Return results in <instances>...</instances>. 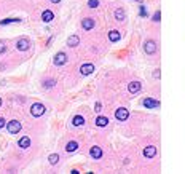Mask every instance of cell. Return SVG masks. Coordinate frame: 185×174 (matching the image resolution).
Here are the masks:
<instances>
[{
  "label": "cell",
  "instance_id": "24",
  "mask_svg": "<svg viewBox=\"0 0 185 174\" xmlns=\"http://www.w3.org/2000/svg\"><path fill=\"white\" fill-rule=\"evenodd\" d=\"M43 86L45 88H51V86H54V80H46L43 83Z\"/></svg>",
  "mask_w": 185,
  "mask_h": 174
},
{
  "label": "cell",
  "instance_id": "28",
  "mask_svg": "<svg viewBox=\"0 0 185 174\" xmlns=\"http://www.w3.org/2000/svg\"><path fill=\"white\" fill-rule=\"evenodd\" d=\"M145 14H147V10H145V7L142 5L141 7V16H145Z\"/></svg>",
  "mask_w": 185,
  "mask_h": 174
},
{
  "label": "cell",
  "instance_id": "22",
  "mask_svg": "<svg viewBox=\"0 0 185 174\" xmlns=\"http://www.w3.org/2000/svg\"><path fill=\"white\" fill-rule=\"evenodd\" d=\"M11 22H21V19H19V18H10V19H3V21H0V26L11 24Z\"/></svg>",
  "mask_w": 185,
  "mask_h": 174
},
{
  "label": "cell",
  "instance_id": "9",
  "mask_svg": "<svg viewBox=\"0 0 185 174\" xmlns=\"http://www.w3.org/2000/svg\"><path fill=\"white\" fill-rule=\"evenodd\" d=\"M94 72V66L91 63H88V64H83L80 67V74L81 75H89V74H93Z\"/></svg>",
  "mask_w": 185,
  "mask_h": 174
},
{
  "label": "cell",
  "instance_id": "18",
  "mask_svg": "<svg viewBox=\"0 0 185 174\" xmlns=\"http://www.w3.org/2000/svg\"><path fill=\"white\" fill-rule=\"evenodd\" d=\"M115 19L116 21H125L126 19V13H125V10H121V8H118V10H116L115 11Z\"/></svg>",
  "mask_w": 185,
  "mask_h": 174
},
{
  "label": "cell",
  "instance_id": "27",
  "mask_svg": "<svg viewBox=\"0 0 185 174\" xmlns=\"http://www.w3.org/2000/svg\"><path fill=\"white\" fill-rule=\"evenodd\" d=\"M94 110H96V112H100V110H102V109H100V102H96V104H94Z\"/></svg>",
  "mask_w": 185,
  "mask_h": 174
},
{
  "label": "cell",
  "instance_id": "2",
  "mask_svg": "<svg viewBox=\"0 0 185 174\" xmlns=\"http://www.w3.org/2000/svg\"><path fill=\"white\" fill-rule=\"evenodd\" d=\"M7 131L10 134H18L21 131V121L19 120H11L7 123Z\"/></svg>",
  "mask_w": 185,
  "mask_h": 174
},
{
  "label": "cell",
  "instance_id": "14",
  "mask_svg": "<svg viewBox=\"0 0 185 174\" xmlns=\"http://www.w3.org/2000/svg\"><path fill=\"white\" fill-rule=\"evenodd\" d=\"M78 43H80V38H78V35H70L69 38H67V47L75 48Z\"/></svg>",
  "mask_w": 185,
  "mask_h": 174
},
{
  "label": "cell",
  "instance_id": "26",
  "mask_svg": "<svg viewBox=\"0 0 185 174\" xmlns=\"http://www.w3.org/2000/svg\"><path fill=\"white\" fill-rule=\"evenodd\" d=\"M160 18H161V13H160V11H155V14H153V19H152V21L158 22V21H160Z\"/></svg>",
  "mask_w": 185,
  "mask_h": 174
},
{
  "label": "cell",
  "instance_id": "20",
  "mask_svg": "<svg viewBox=\"0 0 185 174\" xmlns=\"http://www.w3.org/2000/svg\"><path fill=\"white\" fill-rule=\"evenodd\" d=\"M83 123H85V118H83L81 115H75L74 120H72V125H74V126H81Z\"/></svg>",
  "mask_w": 185,
  "mask_h": 174
},
{
  "label": "cell",
  "instance_id": "7",
  "mask_svg": "<svg viewBox=\"0 0 185 174\" xmlns=\"http://www.w3.org/2000/svg\"><path fill=\"white\" fill-rule=\"evenodd\" d=\"M53 63H54L56 66H62V64H65V63H67V54L62 53V51L58 53V54L54 56V61H53Z\"/></svg>",
  "mask_w": 185,
  "mask_h": 174
},
{
  "label": "cell",
  "instance_id": "25",
  "mask_svg": "<svg viewBox=\"0 0 185 174\" xmlns=\"http://www.w3.org/2000/svg\"><path fill=\"white\" fill-rule=\"evenodd\" d=\"M5 51H7V45H5V42L0 40V54L5 53Z\"/></svg>",
  "mask_w": 185,
  "mask_h": 174
},
{
  "label": "cell",
  "instance_id": "16",
  "mask_svg": "<svg viewBox=\"0 0 185 174\" xmlns=\"http://www.w3.org/2000/svg\"><path fill=\"white\" fill-rule=\"evenodd\" d=\"M96 125H97V126H100V128L107 126V125H109V118H107V117H102V115H99L97 118H96Z\"/></svg>",
  "mask_w": 185,
  "mask_h": 174
},
{
  "label": "cell",
  "instance_id": "23",
  "mask_svg": "<svg viewBox=\"0 0 185 174\" xmlns=\"http://www.w3.org/2000/svg\"><path fill=\"white\" fill-rule=\"evenodd\" d=\"M88 7L89 8H97L99 7V0H88Z\"/></svg>",
  "mask_w": 185,
  "mask_h": 174
},
{
  "label": "cell",
  "instance_id": "3",
  "mask_svg": "<svg viewBox=\"0 0 185 174\" xmlns=\"http://www.w3.org/2000/svg\"><path fill=\"white\" fill-rule=\"evenodd\" d=\"M16 48L19 50V51H27V50L30 48V40L26 37H22L18 40V43H16Z\"/></svg>",
  "mask_w": 185,
  "mask_h": 174
},
{
  "label": "cell",
  "instance_id": "19",
  "mask_svg": "<svg viewBox=\"0 0 185 174\" xmlns=\"http://www.w3.org/2000/svg\"><path fill=\"white\" fill-rule=\"evenodd\" d=\"M78 149V142H75V141H70V142H67V145H65V150L69 153H72V152H75V150Z\"/></svg>",
  "mask_w": 185,
  "mask_h": 174
},
{
  "label": "cell",
  "instance_id": "1",
  "mask_svg": "<svg viewBox=\"0 0 185 174\" xmlns=\"http://www.w3.org/2000/svg\"><path fill=\"white\" fill-rule=\"evenodd\" d=\"M45 105L40 104V102H35V104H32V107H30V115L32 117H35V118H38V117H42L45 114Z\"/></svg>",
  "mask_w": 185,
  "mask_h": 174
},
{
  "label": "cell",
  "instance_id": "29",
  "mask_svg": "<svg viewBox=\"0 0 185 174\" xmlns=\"http://www.w3.org/2000/svg\"><path fill=\"white\" fill-rule=\"evenodd\" d=\"M153 77H155V78H158V77H160V70H158V69H156V70L153 72Z\"/></svg>",
  "mask_w": 185,
  "mask_h": 174
},
{
  "label": "cell",
  "instance_id": "8",
  "mask_svg": "<svg viewBox=\"0 0 185 174\" xmlns=\"http://www.w3.org/2000/svg\"><path fill=\"white\" fill-rule=\"evenodd\" d=\"M94 26H96V21H94L93 18H85V19L81 21V27L85 31H91Z\"/></svg>",
  "mask_w": 185,
  "mask_h": 174
},
{
  "label": "cell",
  "instance_id": "13",
  "mask_svg": "<svg viewBox=\"0 0 185 174\" xmlns=\"http://www.w3.org/2000/svg\"><path fill=\"white\" fill-rule=\"evenodd\" d=\"M89 153H91L93 158L99 160L100 156H102V150H100V147H97V145H94V147H91V150H89Z\"/></svg>",
  "mask_w": 185,
  "mask_h": 174
},
{
  "label": "cell",
  "instance_id": "32",
  "mask_svg": "<svg viewBox=\"0 0 185 174\" xmlns=\"http://www.w3.org/2000/svg\"><path fill=\"white\" fill-rule=\"evenodd\" d=\"M0 105H2V99H0Z\"/></svg>",
  "mask_w": 185,
  "mask_h": 174
},
{
  "label": "cell",
  "instance_id": "12",
  "mask_svg": "<svg viewBox=\"0 0 185 174\" xmlns=\"http://www.w3.org/2000/svg\"><path fill=\"white\" fill-rule=\"evenodd\" d=\"M141 88H142V85L139 82H131L129 85H128V89H129V93H132V94L139 93V91H141Z\"/></svg>",
  "mask_w": 185,
  "mask_h": 174
},
{
  "label": "cell",
  "instance_id": "31",
  "mask_svg": "<svg viewBox=\"0 0 185 174\" xmlns=\"http://www.w3.org/2000/svg\"><path fill=\"white\" fill-rule=\"evenodd\" d=\"M49 2H53V3H59L61 0H49Z\"/></svg>",
  "mask_w": 185,
  "mask_h": 174
},
{
  "label": "cell",
  "instance_id": "11",
  "mask_svg": "<svg viewBox=\"0 0 185 174\" xmlns=\"http://www.w3.org/2000/svg\"><path fill=\"white\" fill-rule=\"evenodd\" d=\"M53 19H54V14H53L51 10H45L42 13V21L43 22H51Z\"/></svg>",
  "mask_w": 185,
  "mask_h": 174
},
{
  "label": "cell",
  "instance_id": "4",
  "mask_svg": "<svg viewBox=\"0 0 185 174\" xmlns=\"http://www.w3.org/2000/svg\"><path fill=\"white\" fill-rule=\"evenodd\" d=\"M128 117H129V112H128V109H125V107L116 109V112H115V118L118 120V121H125V120H128Z\"/></svg>",
  "mask_w": 185,
  "mask_h": 174
},
{
  "label": "cell",
  "instance_id": "10",
  "mask_svg": "<svg viewBox=\"0 0 185 174\" xmlns=\"http://www.w3.org/2000/svg\"><path fill=\"white\" fill-rule=\"evenodd\" d=\"M156 155V147L155 145H148V147L144 149V156H147V158H153Z\"/></svg>",
  "mask_w": 185,
  "mask_h": 174
},
{
  "label": "cell",
  "instance_id": "5",
  "mask_svg": "<svg viewBox=\"0 0 185 174\" xmlns=\"http://www.w3.org/2000/svg\"><path fill=\"white\" fill-rule=\"evenodd\" d=\"M142 104H144L147 109H158V107H160V101H155V99H152V98H145V99L142 101Z\"/></svg>",
  "mask_w": 185,
  "mask_h": 174
},
{
  "label": "cell",
  "instance_id": "33",
  "mask_svg": "<svg viewBox=\"0 0 185 174\" xmlns=\"http://www.w3.org/2000/svg\"><path fill=\"white\" fill-rule=\"evenodd\" d=\"M137 2H142V0H137Z\"/></svg>",
  "mask_w": 185,
  "mask_h": 174
},
{
  "label": "cell",
  "instance_id": "30",
  "mask_svg": "<svg viewBox=\"0 0 185 174\" xmlns=\"http://www.w3.org/2000/svg\"><path fill=\"white\" fill-rule=\"evenodd\" d=\"M5 125H7V123H5V120H3V118H0V128H3Z\"/></svg>",
  "mask_w": 185,
  "mask_h": 174
},
{
  "label": "cell",
  "instance_id": "17",
  "mask_svg": "<svg viewBox=\"0 0 185 174\" xmlns=\"http://www.w3.org/2000/svg\"><path fill=\"white\" fill-rule=\"evenodd\" d=\"M18 145H19L21 149H27V147H30V139L27 137V136L21 137V139H19V142H18Z\"/></svg>",
  "mask_w": 185,
  "mask_h": 174
},
{
  "label": "cell",
  "instance_id": "15",
  "mask_svg": "<svg viewBox=\"0 0 185 174\" xmlns=\"http://www.w3.org/2000/svg\"><path fill=\"white\" fill-rule=\"evenodd\" d=\"M121 38V32L120 31H110L109 32V40L110 42H118Z\"/></svg>",
  "mask_w": 185,
  "mask_h": 174
},
{
  "label": "cell",
  "instance_id": "21",
  "mask_svg": "<svg viewBox=\"0 0 185 174\" xmlns=\"http://www.w3.org/2000/svg\"><path fill=\"white\" fill-rule=\"evenodd\" d=\"M48 160H49V165H56L59 161V155L58 153H51L48 156Z\"/></svg>",
  "mask_w": 185,
  "mask_h": 174
},
{
  "label": "cell",
  "instance_id": "6",
  "mask_svg": "<svg viewBox=\"0 0 185 174\" xmlns=\"http://www.w3.org/2000/svg\"><path fill=\"white\" fill-rule=\"evenodd\" d=\"M144 51L147 53V54H153L156 51V43L153 40H147L144 43Z\"/></svg>",
  "mask_w": 185,
  "mask_h": 174
}]
</instances>
